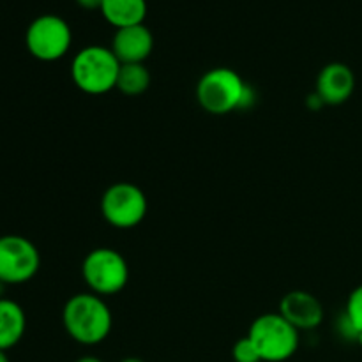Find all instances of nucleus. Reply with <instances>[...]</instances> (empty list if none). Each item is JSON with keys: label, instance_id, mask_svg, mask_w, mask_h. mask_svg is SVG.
I'll use <instances>...</instances> for the list:
<instances>
[{"label": "nucleus", "instance_id": "nucleus-11", "mask_svg": "<svg viewBox=\"0 0 362 362\" xmlns=\"http://www.w3.org/2000/svg\"><path fill=\"white\" fill-rule=\"evenodd\" d=\"M154 48V35L148 27L133 25V27L117 28L112 41V52L120 64H144Z\"/></svg>", "mask_w": 362, "mask_h": 362}, {"label": "nucleus", "instance_id": "nucleus-12", "mask_svg": "<svg viewBox=\"0 0 362 362\" xmlns=\"http://www.w3.org/2000/svg\"><path fill=\"white\" fill-rule=\"evenodd\" d=\"M27 318L20 304L9 299H0V350L13 349L23 338Z\"/></svg>", "mask_w": 362, "mask_h": 362}, {"label": "nucleus", "instance_id": "nucleus-1", "mask_svg": "<svg viewBox=\"0 0 362 362\" xmlns=\"http://www.w3.org/2000/svg\"><path fill=\"white\" fill-rule=\"evenodd\" d=\"M62 324L80 345H99L112 332L113 317L105 300L95 293H76L66 303Z\"/></svg>", "mask_w": 362, "mask_h": 362}, {"label": "nucleus", "instance_id": "nucleus-18", "mask_svg": "<svg viewBox=\"0 0 362 362\" xmlns=\"http://www.w3.org/2000/svg\"><path fill=\"white\" fill-rule=\"evenodd\" d=\"M76 362H103V361L98 359V357H94V356H85V357H80Z\"/></svg>", "mask_w": 362, "mask_h": 362}, {"label": "nucleus", "instance_id": "nucleus-19", "mask_svg": "<svg viewBox=\"0 0 362 362\" xmlns=\"http://www.w3.org/2000/svg\"><path fill=\"white\" fill-rule=\"evenodd\" d=\"M120 362H144V361L138 359V357H127V359H122Z\"/></svg>", "mask_w": 362, "mask_h": 362}, {"label": "nucleus", "instance_id": "nucleus-6", "mask_svg": "<svg viewBox=\"0 0 362 362\" xmlns=\"http://www.w3.org/2000/svg\"><path fill=\"white\" fill-rule=\"evenodd\" d=\"M73 32L69 23L57 14H42L27 28L25 45L30 55L41 62H55L71 48Z\"/></svg>", "mask_w": 362, "mask_h": 362}, {"label": "nucleus", "instance_id": "nucleus-21", "mask_svg": "<svg viewBox=\"0 0 362 362\" xmlns=\"http://www.w3.org/2000/svg\"><path fill=\"white\" fill-rule=\"evenodd\" d=\"M357 343H359V345L362 346V331L359 332V336H357Z\"/></svg>", "mask_w": 362, "mask_h": 362}, {"label": "nucleus", "instance_id": "nucleus-8", "mask_svg": "<svg viewBox=\"0 0 362 362\" xmlns=\"http://www.w3.org/2000/svg\"><path fill=\"white\" fill-rule=\"evenodd\" d=\"M41 267L39 251L27 237H0V283L21 285L37 274Z\"/></svg>", "mask_w": 362, "mask_h": 362}, {"label": "nucleus", "instance_id": "nucleus-13", "mask_svg": "<svg viewBox=\"0 0 362 362\" xmlns=\"http://www.w3.org/2000/svg\"><path fill=\"white\" fill-rule=\"evenodd\" d=\"M105 20L115 28L133 27L144 23L147 16L145 0H105L101 6Z\"/></svg>", "mask_w": 362, "mask_h": 362}, {"label": "nucleus", "instance_id": "nucleus-9", "mask_svg": "<svg viewBox=\"0 0 362 362\" xmlns=\"http://www.w3.org/2000/svg\"><path fill=\"white\" fill-rule=\"evenodd\" d=\"M279 315L297 331H311L324 322V306L313 293L293 290L279 303Z\"/></svg>", "mask_w": 362, "mask_h": 362}, {"label": "nucleus", "instance_id": "nucleus-10", "mask_svg": "<svg viewBox=\"0 0 362 362\" xmlns=\"http://www.w3.org/2000/svg\"><path fill=\"white\" fill-rule=\"evenodd\" d=\"M354 90H356V76L346 64H327L318 73L315 94L322 99L324 105H343L352 98Z\"/></svg>", "mask_w": 362, "mask_h": 362}, {"label": "nucleus", "instance_id": "nucleus-3", "mask_svg": "<svg viewBox=\"0 0 362 362\" xmlns=\"http://www.w3.org/2000/svg\"><path fill=\"white\" fill-rule=\"evenodd\" d=\"M120 62L105 46H87L74 55L71 64V78L81 92L101 95L117 87Z\"/></svg>", "mask_w": 362, "mask_h": 362}, {"label": "nucleus", "instance_id": "nucleus-2", "mask_svg": "<svg viewBox=\"0 0 362 362\" xmlns=\"http://www.w3.org/2000/svg\"><path fill=\"white\" fill-rule=\"evenodd\" d=\"M197 99L211 115H226L247 108L253 103V92L237 71L214 67L198 81Z\"/></svg>", "mask_w": 362, "mask_h": 362}, {"label": "nucleus", "instance_id": "nucleus-20", "mask_svg": "<svg viewBox=\"0 0 362 362\" xmlns=\"http://www.w3.org/2000/svg\"><path fill=\"white\" fill-rule=\"evenodd\" d=\"M0 362H9V357H7L6 352H2V350H0Z\"/></svg>", "mask_w": 362, "mask_h": 362}, {"label": "nucleus", "instance_id": "nucleus-5", "mask_svg": "<svg viewBox=\"0 0 362 362\" xmlns=\"http://www.w3.org/2000/svg\"><path fill=\"white\" fill-rule=\"evenodd\" d=\"M81 274L92 293L115 296L126 288L129 281V265L119 251L112 247H98L85 257Z\"/></svg>", "mask_w": 362, "mask_h": 362}, {"label": "nucleus", "instance_id": "nucleus-7", "mask_svg": "<svg viewBox=\"0 0 362 362\" xmlns=\"http://www.w3.org/2000/svg\"><path fill=\"white\" fill-rule=\"evenodd\" d=\"M147 197L131 182H117L105 191L101 198V212L110 226L129 230L140 225L147 216Z\"/></svg>", "mask_w": 362, "mask_h": 362}, {"label": "nucleus", "instance_id": "nucleus-17", "mask_svg": "<svg viewBox=\"0 0 362 362\" xmlns=\"http://www.w3.org/2000/svg\"><path fill=\"white\" fill-rule=\"evenodd\" d=\"M103 2H105V0H76L78 6L83 7V9H88V11H94V9L101 11Z\"/></svg>", "mask_w": 362, "mask_h": 362}, {"label": "nucleus", "instance_id": "nucleus-16", "mask_svg": "<svg viewBox=\"0 0 362 362\" xmlns=\"http://www.w3.org/2000/svg\"><path fill=\"white\" fill-rule=\"evenodd\" d=\"M232 357L235 362H262L260 354H258L257 346L253 345L250 338H243L233 345Z\"/></svg>", "mask_w": 362, "mask_h": 362}, {"label": "nucleus", "instance_id": "nucleus-14", "mask_svg": "<svg viewBox=\"0 0 362 362\" xmlns=\"http://www.w3.org/2000/svg\"><path fill=\"white\" fill-rule=\"evenodd\" d=\"M151 85V73L145 64H120L119 76H117V87L122 94L140 95Z\"/></svg>", "mask_w": 362, "mask_h": 362}, {"label": "nucleus", "instance_id": "nucleus-4", "mask_svg": "<svg viewBox=\"0 0 362 362\" xmlns=\"http://www.w3.org/2000/svg\"><path fill=\"white\" fill-rule=\"evenodd\" d=\"M247 338L260 354L262 362H285L299 349V331L279 313H267L251 324Z\"/></svg>", "mask_w": 362, "mask_h": 362}, {"label": "nucleus", "instance_id": "nucleus-15", "mask_svg": "<svg viewBox=\"0 0 362 362\" xmlns=\"http://www.w3.org/2000/svg\"><path fill=\"white\" fill-rule=\"evenodd\" d=\"M345 317L352 322L357 332L362 331V285L350 293L349 300H346Z\"/></svg>", "mask_w": 362, "mask_h": 362}]
</instances>
